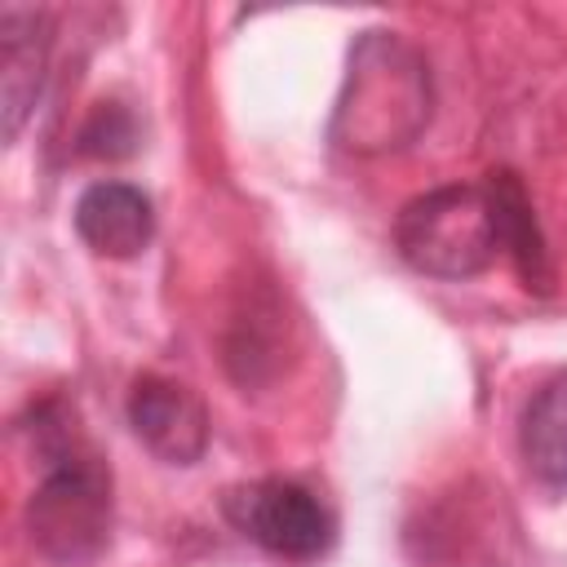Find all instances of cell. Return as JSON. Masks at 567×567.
<instances>
[{"instance_id": "obj_5", "label": "cell", "mask_w": 567, "mask_h": 567, "mask_svg": "<svg viewBox=\"0 0 567 567\" xmlns=\"http://www.w3.org/2000/svg\"><path fill=\"white\" fill-rule=\"evenodd\" d=\"M128 425L168 465H195L208 447L204 399L173 377H137L128 390Z\"/></svg>"}, {"instance_id": "obj_10", "label": "cell", "mask_w": 567, "mask_h": 567, "mask_svg": "<svg viewBox=\"0 0 567 567\" xmlns=\"http://www.w3.org/2000/svg\"><path fill=\"white\" fill-rule=\"evenodd\" d=\"M137 146V124L120 102H102L80 128V155L89 159H124Z\"/></svg>"}, {"instance_id": "obj_1", "label": "cell", "mask_w": 567, "mask_h": 567, "mask_svg": "<svg viewBox=\"0 0 567 567\" xmlns=\"http://www.w3.org/2000/svg\"><path fill=\"white\" fill-rule=\"evenodd\" d=\"M35 452L44 478L27 501L31 545L53 563L97 558L111 540V470L53 403L35 408Z\"/></svg>"}, {"instance_id": "obj_6", "label": "cell", "mask_w": 567, "mask_h": 567, "mask_svg": "<svg viewBox=\"0 0 567 567\" xmlns=\"http://www.w3.org/2000/svg\"><path fill=\"white\" fill-rule=\"evenodd\" d=\"M53 49V22L40 9L4 4L0 9V102H4V137L13 142L44 89V66Z\"/></svg>"}, {"instance_id": "obj_2", "label": "cell", "mask_w": 567, "mask_h": 567, "mask_svg": "<svg viewBox=\"0 0 567 567\" xmlns=\"http://www.w3.org/2000/svg\"><path fill=\"white\" fill-rule=\"evenodd\" d=\"M430 66L394 31H368L350 49L332 115V142L354 155L403 151L430 124Z\"/></svg>"}, {"instance_id": "obj_9", "label": "cell", "mask_w": 567, "mask_h": 567, "mask_svg": "<svg viewBox=\"0 0 567 567\" xmlns=\"http://www.w3.org/2000/svg\"><path fill=\"white\" fill-rule=\"evenodd\" d=\"M487 195H492V208H496V235H501V252L514 261L518 279L536 292H549V257H545V239H540V226L532 217V199L518 182V173L501 168L492 173L487 182Z\"/></svg>"}, {"instance_id": "obj_8", "label": "cell", "mask_w": 567, "mask_h": 567, "mask_svg": "<svg viewBox=\"0 0 567 567\" xmlns=\"http://www.w3.org/2000/svg\"><path fill=\"white\" fill-rule=\"evenodd\" d=\"M518 452L536 483L567 487V372H554L527 403Z\"/></svg>"}, {"instance_id": "obj_3", "label": "cell", "mask_w": 567, "mask_h": 567, "mask_svg": "<svg viewBox=\"0 0 567 567\" xmlns=\"http://www.w3.org/2000/svg\"><path fill=\"white\" fill-rule=\"evenodd\" d=\"M394 244L403 261L421 275L434 279L483 275L501 252L496 208L487 186H439L416 195L394 221Z\"/></svg>"}, {"instance_id": "obj_7", "label": "cell", "mask_w": 567, "mask_h": 567, "mask_svg": "<svg viewBox=\"0 0 567 567\" xmlns=\"http://www.w3.org/2000/svg\"><path fill=\"white\" fill-rule=\"evenodd\" d=\"M75 235L97 257H137L155 235L151 199L128 182H93L75 199Z\"/></svg>"}, {"instance_id": "obj_4", "label": "cell", "mask_w": 567, "mask_h": 567, "mask_svg": "<svg viewBox=\"0 0 567 567\" xmlns=\"http://www.w3.org/2000/svg\"><path fill=\"white\" fill-rule=\"evenodd\" d=\"M226 514L248 540H257L266 554L288 563H315L337 540V523L328 505L292 478H261L235 487L226 496Z\"/></svg>"}]
</instances>
